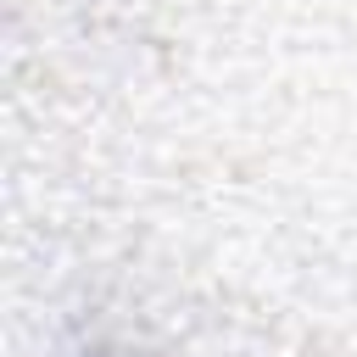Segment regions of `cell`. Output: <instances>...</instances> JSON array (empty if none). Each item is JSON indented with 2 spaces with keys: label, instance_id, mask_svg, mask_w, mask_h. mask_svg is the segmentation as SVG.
Listing matches in <instances>:
<instances>
[{
  "label": "cell",
  "instance_id": "1",
  "mask_svg": "<svg viewBox=\"0 0 357 357\" xmlns=\"http://www.w3.org/2000/svg\"><path fill=\"white\" fill-rule=\"evenodd\" d=\"M95 357H112V351H95Z\"/></svg>",
  "mask_w": 357,
  "mask_h": 357
}]
</instances>
